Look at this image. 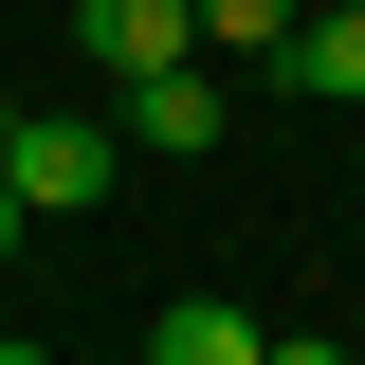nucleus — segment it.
Wrapping results in <instances>:
<instances>
[{"label":"nucleus","instance_id":"423d86ee","mask_svg":"<svg viewBox=\"0 0 365 365\" xmlns=\"http://www.w3.org/2000/svg\"><path fill=\"white\" fill-rule=\"evenodd\" d=\"M182 19H201V37H220V55H256V73H274V55H292V19H311V0H182Z\"/></svg>","mask_w":365,"mask_h":365},{"label":"nucleus","instance_id":"0eeeda50","mask_svg":"<svg viewBox=\"0 0 365 365\" xmlns=\"http://www.w3.org/2000/svg\"><path fill=\"white\" fill-rule=\"evenodd\" d=\"M256 365H347V347H329V329H274V347H256Z\"/></svg>","mask_w":365,"mask_h":365},{"label":"nucleus","instance_id":"39448f33","mask_svg":"<svg viewBox=\"0 0 365 365\" xmlns=\"http://www.w3.org/2000/svg\"><path fill=\"white\" fill-rule=\"evenodd\" d=\"M274 73H292V91H329V110H365V0H311Z\"/></svg>","mask_w":365,"mask_h":365},{"label":"nucleus","instance_id":"f257e3e1","mask_svg":"<svg viewBox=\"0 0 365 365\" xmlns=\"http://www.w3.org/2000/svg\"><path fill=\"white\" fill-rule=\"evenodd\" d=\"M0 182H19V220H91V201H110V128H91V110H19Z\"/></svg>","mask_w":365,"mask_h":365},{"label":"nucleus","instance_id":"1a4fd4ad","mask_svg":"<svg viewBox=\"0 0 365 365\" xmlns=\"http://www.w3.org/2000/svg\"><path fill=\"white\" fill-rule=\"evenodd\" d=\"M0 365H55V347H19V329H0Z\"/></svg>","mask_w":365,"mask_h":365},{"label":"nucleus","instance_id":"f03ea898","mask_svg":"<svg viewBox=\"0 0 365 365\" xmlns=\"http://www.w3.org/2000/svg\"><path fill=\"white\" fill-rule=\"evenodd\" d=\"M220 128H237V91L201 73V55H182V73H128V146H146V165H201Z\"/></svg>","mask_w":365,"mask_h":365},{"label":"nucleus","instance_id":"20e7f679","mask_svg":"<svg viewBox=\"0 0 365 365\" xmlns=\"http://www.w3.org/2000/svg\"><path fill=\"white\" fill-rule=\"evenodd\" d=\"M274 329L237 311V292H165V311H146V365H256Z\"/></svg>","mask_w":365,"mask_h":365},{"label":"nucleus","instance_id":"6e6552de","mask_svg":"<svg viewBox=\"0 0 365 365\" xmlns=\"http://www.w3.org/2000/svg\"><path fill=\"white\" fill-rule=\"evenodd\" d=\"M0 256H19V182H0Z\"/></svg>","mask_w":365,"mask_h":365},{"label":"nucleus","instance_id":"7ed1b4c3","mask_svg":"<svg viewBox=\"0 0 365 365\" xmlns=\"http://www.w3.org/2000/svg\"><path fill=\"white\" fill-rule=\"evenodd\" d=\"M73 37H91V73L128 91V73H182V55H201V19H182V0H73Z\"/></svg>","mask_w":365,"mask_h":365}]
</instances>
